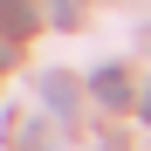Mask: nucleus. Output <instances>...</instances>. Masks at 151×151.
<instances>
[{
  "label": "nucleus",
  "instance_id": "1",
  "mask_svg": "<svg viewBox=\"0 0 151 151\" xmlns=\"http://www.w3.org/2000/svg\"><path fill=\"white\" fill-rule=\"evenodd\" d=\"M89 89L103 96L110 110H124V103H131V83H124V69H96V76H89Z\"/></svg>",
  "mask_w": 151,
  "mask_h": 151
},
{
  "label": "nucleus",
  "instance_id": "2",
  "mask_svg": "<svg viewBox=\"0 0 151 151\" xmlns=\"http://www.w3.org/2000/svg\"><path fill=\"white\" fill-rule=\"evenodd\" d=\"M0 21H7V35H28L35 28V7L28 0H0Z\"/></svg>",
  "mask_w": 151,
  "mask_h": 151
},
{
  "label": "nucleus",
  "instance_id": "3",
  "mask_svg": "<svg viewBox=\"0 0 151 151\" xmlns=\"http://www.w3.org/2000/svg\"><path fill=\"white\" fill-rule=\"evenodd\" d=\"M137 117H144V124H151V83H144V103H137Z\"/></svg>",
  "mask_w": 151,
  "mask_h": 151
}]
</instances>
